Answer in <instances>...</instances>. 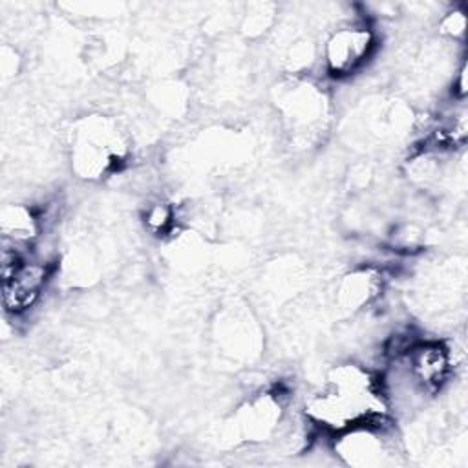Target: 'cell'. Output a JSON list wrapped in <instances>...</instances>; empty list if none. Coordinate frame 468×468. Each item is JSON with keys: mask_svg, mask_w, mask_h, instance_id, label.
Segmentation results:
<instances>
[{"mask_svg": "<svg viewBox=\"0 0 468 468\" xmlns=\"http://www.w3.org/2000/svg\"><path fill=\"white\" fill-rule=\"evenodd\" d=\"M388 413L378 377L353 362L335 366L324 388L305 404L307 420L331 435L360 422L384 420Z\"/></svg>", "mask_w": 468, "mask_h": 468, "instance_id": "6da1fadb", "label": "cell"}, {"mask_svg": "<svg viewBox=\"0 0 468 468\" xmlns=\"http://www.w3.org/2000/svg\"><path fill=\"white\" fill-rule=\"evenodd\" d=\"M124 154L126 143L122 132L108 117H86L71 132V166L84 179L101 177Z\"/></svg>", "mask_w": 468, "mask_h": 468, "instance_id": "7a4b0ae2", "label": "cell"}, {"mask_svg": "<svg viewBox=\"0 0 468 468\" xmlns=\"http://www.w3.org/2000/svg\"><path fill=\"white\" fill-rule=\"evenodd\" d=\"M377 48V33L366 20H353L335 27L322 46L324 69L344 79L358 71Z\"/></svg>", "mask_w": 468, "mask_h": 468, "instance_id": "3957f363", "label": "cell"}, {"mask_svg": "<svg viewBox=\"0 0 468 468\" xmlns=\"http://www.w3.org/2000/svg\"><path fill=\"white\" fill-rule=\"evenodd\" d=\"M389 358H397L402 364L426 399L441 391L453 375V351L439 340L415 338L402 353Z\"/></svg>", "mask_w": 468, "mask_h": 468, "instance_id": "277c9868", "label": "cell"}, {"mask_svg": "<svg viewBox=\"0 0 468 468\" xmlns=\"http://www.w3.org/2000/svg\"><path fill=\"white\" fill-rule=\"evenodd\" d=\"M51 278V263L26 256L15 271L2 276V305L11 316L27 313L42 296Z\"/></svg>", "mask_w": 468, "mask_h": 468, "instance_id": "5b68a950", "label": "cell"}, {"mask_svg": "<svg viewBox=\"0 0 468 468\" xmlns=\"http://www.w3.org/2000/svg\"><path fill=\"white\" fill-rule=\"evenodd\" d=\"M280 110L296 137L309 141L324 128L325 99L316 86L294 82L282 93Z\"/></svg>", "mask_w": 468, "mask_h": 468, "instance_id": "8992f818", "label": "cell"}, {"mask_svg": "<svg viewBox=\"0 0 468 468\" xmlns=\"http://www.w3.org/2000/svg\"><path fill=\"white\" fill-rule=\"evenodd\" d=\"M280 419V397L272 393H263L239 408L236 415V428L241 431L245 441H263L278 428Z\"/></svg>", "mask_w": 468, "mask_h": 468, "instance_id": "52a82bcc", "label": "cell"}, {"mask_svg": "<svg viewBox=\"0 0 468 468\" xmlns=\"http://www.w3.org/2000/svg\"><path fill=\"white\" fill-rule=\"evenodd\" d=\"M2 241L31 249L42 232V218L27 205H7L0 214Z\"/></svg>", "mask_w": 468, "mask_h": 468, "instance_id": "ba28073f", "label": "cell"}, {"mask_svg": "<svg viewBox=\"0 0 468 468\" xmlns=\"http://www.w3.org/2000/svg\"><path fill=\"white\" fill-rule=\"evenodd\" d=\"M382 291V278L373 269H356L342 278L336 289V302L342 309L356 311L371 303Z\"/></svg>", "mask_w": 468, "mask_h": 468, "instance_id": "9c48e42d", "label": "cell"}, {"mask_svg": "<svg viewBox=\"0 0 468 468\" xmlns=\"http://www.w3.org/2000/svg\"><path fill=\"white\" fill-rule=\"evenodd\" d=\"M143 223H144V229L154 236L168 234L176 223L174 207L163 199L152 201L150 205H146L143 212Z\"/></svg>", "mask_w": 468, "mask_h": 468, "instance_id": "30bf717a", "label": "cell"}, {"mask_svg": "<svg viewBox=\"0 0 468 468\" xmlns=\"http://www.w3.org/2000/svg\"><path fill=\"white\" fill-rule=\"evenodd\" d=\"M439 31L442 37L450 40H461L466 33V13L463 7H450L441 22H439Z\"/></svg>", "mask_w": 468, "mask_h": 468, "instance_id": "8fae6325", "label": "cell"}]
</instances>
